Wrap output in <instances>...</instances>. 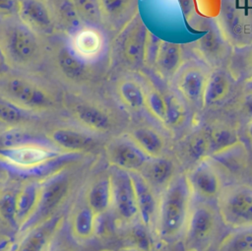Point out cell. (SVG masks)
Here are the masks:
<instances>
[{"label":"cell","instance_id":"obj_1","mask_svg":"<svg viewBox=\"0 0 252 251\" xmlns=\"http://www.w3.org/2000/svg\"><path fill=\"white\" fill-rule=\"evenodd\" d=\"M0 54L7 68L23 73L38 69L47 50L44 37L12 19L0 21Z\"/></svg>","mask_w":252,"mask_h":251},{"label":"cell","instance_id":"obj_2","mask_svg":"<svg viewBox=\"0 0 252 251\" xmlns=\"http://www.w3.org/2000/svg\"><path fill=\"white\" fill-rule=\"evenodd\" d=\"M193 203L187 175H178L165 187L158 202L157 229L164 240H174L183 234Z\"/></svg>","mask_w":252,"mask_h":251},{"label":"cell","instance_id":"obj_3","mask_svg":"<svg viewBox=\"0 0 252 251\" xmlns=\"http://www.w3.org/2000/svg\"><path fill=\"white\" fill-rule=\"evenodd\" d=\"M0 98L32 113L51 109L55 104L53 94L45 86L16 71L0 75Z\"/></svg>","mask_w":252,"mask_h":251},{"label":"cell","instance_id":"obj_4","mask_svg":"<svg viewBox=\"0 0 252 251\" xmlns=\"http://www.w3.org/2000/svg\"><path fill=\"white\" fill-rule=\"evenodd\" d=\"M64 154L66 153L55 146L51 147L49 144L32 139L0 147V162L20 172L36 173L55 163Z\"/></svg>","mask_w":252,"mask_h":251},{"label":"cell","instance_id":"obj_5","mask_svg":"<svg viewBox=\"0 0 252 251\" xmlns=\"http://www.w3.org/2000/svg\"><path fill=\"white\" fill-rule=\"evenodd\" d=\"M221 219L213 203L193 198L191 211L183 231L185 251H207L216 239Z\"/></svg>","mask_w":252,"mask_h":251},{"label":"cell","instance_id":"obj_6","mask_svg":"<svg viewBox=\"0 0 252 251\" xmlns=\"http://www.w3.org/2000/svg\"><path fill=\"white\" fill-rule=\"evenodd\" d=\"M221 221L233 229L252 226V187L234 186L222 192L219 199Z\"/></svg>","mask_w":252,"mask_h":251},{"label":"cell","instance_id":"obj_7","mask_svg":"<svg viewBox=\"0 0 252 251\" xmlns=\"http://www.w3.org/2000/svg\"><path fill=\"white\" fill-rule=\"evenodd\" d=\"M220 30L223 37L236 46L252 43V13L235 0H222L220 11Z\"/></svg>","mask_w":252,"mask_h":251},{"label":"cell","instance_id":"obj_8","mask_svg":"<svg viewBox=\"0 0 252 251\" xmlns=\"http://www.w3.org/2000/svg\"><path fill=\"white\" fill-rule=\"evenodd\" d=\"M70 177L65 171H56L40 182V192L36 211L24 230L41 222L54 215L70 191Z\"/></svg>","mask_w":252,"mask_h":251},{"label":"cell","instance_id":"obj_9","mask_svg":"<svg viewBox=\"0 0 252 251\" xmlns=\"http://www.w3.org/2000/svg\"><path fill=\"white\" fill-rule=\"evenodd\" d=\"M18 19L42 37L57 32L58 14L47 0H20Z\"/></svg>","mask_w":252,"mask_h":251},{"label":"cell","instance_id":"obj_10","mask_svg":"<svg viewBox=\"0 0 252 251\" xmlns=\"http://www.w3.org/2000/svg\"><path fill=\"white\" fill-rule=\"evenodd\" d=\"M112 184V206L116 216L123 221L133 223L139 220L138 207L130 172L115 168L109 175Z\"/></svg>","mask_w":252,"mask_h":251},{"label":"cell","instance_id":"obj_11","mask_svg":"<svg viewBox=\"0 0 252 251\" xmlns=\"http://www.w3.org/2000/svg\"><path fill=\"white\" fill-rule=\"evenodd\" d=\"M150 46V32L141 18L136 15L128 24L121 40V51L126 63L141 67L146 63Z\"/></svg>","mask_w":252,"mask_h":251},{"label":"cell","instance_id":"obj_12","mask_svg":"<svg viewBox=\"0 0 252 251\" xmlns=\"http://www.w3.org/2000/svg\"><path fill=\"white\" fill-rule=\"evenodd\" d=\"M210 72L199 63H187L175 76V87L181 97L193 106H203L205 87Z\"/></svg>","mask_w":252,"mask_h":251},{"label":"cell","instance_id":"obj_13","mask_svg":"<svg viewBox=\"0 0 252 251\" xmlns=\"http://www.w3.org/2000/svg\"><path fill=\"white\" fill-rule=\"evenodd\" d=\"M187 179L194 199L209 203L219 201L222 193L221 180L212 163L200 161L187 175Z\"/></svg>","mask_w":252,"mask_h":251},{"label":"cell","instance_id":"obj_14","mask_svg":"<svg viewBox=\"0 0 252 251\" xmlns=\"http://www.w3.org/2000/svg\"><path fill=\"white\" fill-rule=\"evenodd\" d=\"M62 224V216L54 214L28 228L13 251H46Z\"/></svg>","mask_w":252,"mask_h":251},{"label":"cell","instance_id":"obj_15","mask_svg":"<svg viewBox=\"0 0 252 251\" xmlns=\"http://www.w3.org/2000/svg\"><path fill=\"white\" fill-rule=\"evenodd\" d=\"M107 157L113 167L128 172H141L150 160V157L130 138H121L112 142L108 147Z\"/></svg>","mask_w":252,"mask_h":251},{"label":"cell","instance_id":"obj_16","mask_svg":"<svg viewBox=\"0 0 252 251\" xmlns=\"http://www.w3.org/2000/svg\"><path fill=\"white\" fill-rule=\"evenodd\" d=\"M69 46L79 57L91 63V61L98 58L103 52L105 37L96 26L86 25L73 31Z\"/></svg>","mask_w":252,"mask_h":251},{"label":"cell","instance_id":"obj_17","mask_svg":"<svg viewBox=\"0 0 252 251\" xmlns=\"http://www.w3.org/2000/svg\"><path fill=\"white\" fill-rule=\"evenodd\" d=\"M53 63L57 72L72 83H83L91 77L90 62L79 57L69 45H61L53 53Z\"/></svg>","mask_w":252,"mask_h":251},{"label":"cell","instance_id":"obj_18","mask_svg":"<svg viewBox=\"0 0 252 251\" xmlns=\"http://www.w3.org/2000/svg\"><path fill=\"white\" fill-rule=\"evenodd\" d=\"M136 194L139 221L148 228L157 223L158 202L154 188L141 172H130Z\"/></svg>","mask_w":252,"mask_h":251},{"label":"cell","instance_id":"obj_19","mask_svg":"<svg viewBox=\"0 0 252 251\" xmlns=\"http://www.w3.org/2000/svg\"><path fill=\"white\" fill-rule=\"evenodd\" d=\"M183 65V50L180 44L166 40L158 41L153 66L161 78L166 80L175 78Z\"/></svg>","mask_w":252,"mask_h":251},{"label":"cell","instance_id":"obj_20","mask_svg":"<svg viewBox=\"0 0 252 251\" xmlns=\"http://www.w3.org/2000/svg\"><path fill=\"white\" fill-rule=\"evenodd\" d=\"M50 141L60 151L66 154H80L95 147L94 137L84 131L71 127H59L50 134Z\"/></svg>","mask_w":252,"mask_h":251},{"label":"cell","instance_id":"obj_21","mask_svg":"<svg viewBox=\"0 0 252 251\" xmlns=\"http://www.w3.org/2000/svg\"><path fill=\"white\" fill-rule=\"evenodd\" d=\"M102 25L117 30L136 15L138 0H96Z\"/></svg>","mask_w":252,"mask_h":251},{"label":"cell","instance_id":"obj_22","mask_svg":"<svg viewBox=\"0 0 252 251\" xmlns=\"http://www.w3.org/2000/svg\"><path fill=\"white\" fill-rule=\"evenodd\" d=\"M40 182L32 181L23 185L17 193V222L19 229H25L32 219L38 204Z\"/></svg>","mask_w":252,"mask_h":251},{"label":"cell","instance_id":"obj_23","mask_svg":"<svg viewBox=\"0 0 252 251\" xmlns=\"http://www.w3.org/2000/svg\"><path fill=\"white\" fill-rule=\"evenodd\" d=\"M74 117L87 129L106 132L111 127V119L106 111L92 103H78L73 107Z\"/></svg>","mask_w":252,"mask_h":251},{"label":"cell","instance_id":"obj_24","mask_svg":"<svg viewBox=\"0 0 252 251\" xmlns=\"http://www.w3.org/2000/svg\"><path fill=\"white\" fill-rule=\"evenodd\" d=\"M86 204L97 216H100L111 209L112 184L110 176L101 177L90 186L86 195Z\"/></svg>","mask_w":252,"mask_h":251},{"label":"cell","instance_id":"obj_25","mask_svg":"<svg viewBox=\"0 0 252 251\" xmlns=\"http://www.w3.org/2000/svg\"><path fill=\"white\" fill-rule=\"evenodd\" d=\"M231 88V80L228 74L223 70H215L210 72L203 97V106L209 107L215 105L226 97Z\"/></svg>","mask_w":252,"mask_h":251},{"label":"cell","instance_id":"obj_26","mask_svg":"<svg viewBox=\"0 0 252 251\" xmlns=\"http://www.w3.org/2000/svg\"><path fill=\"white\" fill-rule=\"evenodd\" d=\"M116 93L120 101L129 109L140 110L145 107L146 88L137 79L121 78L116 84Z\"/></svg>","mask_w":252,"mask_h":251},{"label":"cell","instance_id":"obj_27","mask_svg":"<svg viewBox=\"0 0 252 251\" xmlns=\"http://www.w3.org/2000/svg\"><path fill=\"white\" fill-rule=\"evenodd\" d=\"M145 174L143 176L155 188H163L171 182L173 177L174 166L172 162L162 157L150 158L145 167L143 168Z\"/></svg>","mask_w":252,"mask_h":251},{"label":"cell","instance_id":"obj_28","mask_svg":"<svg viewBox=\"0 0 252 251\" xmlns=\"http://www.w3.org/2000/svg\"><path fill=\"white\" fill-rule=\"evenodd\" d=\"M97 215L87 205L76 209L71 218V232L78 240H89L94 233Z\"/></svg>","mask_w":252,"mask_h":251},{"label":"cell","instance_id":"obj_29","mask_svg":"<svg viewBox=\"0 0 252 251\" xmlns=\"http://www.w3.org/2000/svg\"><path fill=\"white\" fill-rule=\"evenodd\" d=\"M130 139L150 157H161L164 140L156 130L149 127H139L130 134Z\"/></svg>","mask_w":252,"mask_h":251},{"label":"cell","instance_id":"obj_30","mask_svg":"<svg viewBox=\"0 0 252 251\" xmlns=\"http://www.w3.org/2000/svg\"><path fill=\"white\" fill-rule=\"evenodd\" d=\"M223 35L216 30H209L205 35H203L199 42L198 48L202 55L210 61H216L220 58L224 51Z\"/></svg>","mask_w":252,"mask_h":251},{"label":"cell","instance_id":"obj_31","mask_svg":"<svg viewBox=\"0 0 252 251\" xmlns=\"http://www.w3.org/2000/svg\"><path fill=\"white\" fill-rule=\"evenodd\" d=\"M145 108L154 118L161 123L165 122L167 110L166 96L153 86L146 88Z\"/></svg>","mask_w":252,"mask_h":251},{"label":"cell","instance_id":"obj_32","mask_svg":"<svg viewBox=\"0 0 252 251\" xmlns=\"http://www.w3.org/2000/svg\"><path fill=\"white\" fill-rule=\"evenodd\" d=\"M220 251H252V226L234 229L222 241Z\"/></svg>","mask_w":252,"mask_h":251},{"label":"cell","instance_id":"obj_33","mask_svg":"<svg viewBox=\"0 0 252 251\" xmlns=\"http://www.w3.org/2000/svg\"><path fill=\"white\" fill-rule=\"evenodd\" d=\"M18 190L6 188L0 192V220L12 227L18 228L17 222Z\"/></svg>","mask_w":252,"mask_h":251},{"label":"cell","instance_id":"obj_34","mask_svg":"<svg viewBox=\"0 0 252 251\" xmlns=\"http://www.w3.org/2000/svg\"><path fill=\"white\" fill-rule=\"evenodd\" d=\"M32 113L0 98V123L16 126L32 119Z\"/></svg>","mask_w":252,"mask_h":251},{"label":"cell","instance_id":"obj_35","mask_svg":"<svg viewBox=\"0 0 252 251\" xmlns=\"http://www.w3.org/2000/svg\"><path fill=\"white\" fill-rule=\"evenodd\" d=\"M77 17L87 25L102 24L96 0H69Z\"/></svg>","mask_w":252,"mask_h":251},{"label":"cell","instance_id":"obj_36","mask_svg":"<svg viewBox=\"0 0 252 251\" xmlns=\"http://www.w3.org/2000/svg\"><path fill=\"white\" fill-rule=\"evenodd\" d=\"M166 100H167V110H166V117H165L164 124H167L173 127L179 126L181 123H183L186 116L185 106L182 100L174 94H170L166 96Z\"/></svg>","mask_w":252,"mask_h":251},{"label":"cell","instance_id":"obj_37","mask_svg":"<svg viewBox=\"0 0 252 251\" xmlns=\"http://www.w3.org/2000/svg\"><path fill=\"white\" fill-rule=\"evenodd\" d=\"M148 227L138 220L130 231V240L140 251H150L152 249V239Z\"/></svg>","mask_w":252,"mask_h":251},{"label":"cell","instance_id":"obj_38","mask_svg":"<svg viewBox=\"0 0 252 251\" xmlns=\"http://www.w3.org/2000/svg\"><path fill=\"white\" fill-rule=\"evenodd\" d=\"M234 138L235 137L232 135L231 132L224 129H218L213 131L210 136V146L212 148L216 147L219 151H220V147L221 149H225L228 146H233L235 143Z\"/></svg>","mask_w":252,"mask_h":251},{"label":"cell","instance_id":"obj_39","mask_svg":"<svg viewBox=\"0 0 252 251\" xmlns=\"http://www.w3.org/2000/svg\"><path fill=\"white\" fill-rule=\"evenodd\" d=\"M20 0H0V21L18 19Z\"/></svg>","mask_w":252,"mask_h":251},{"label":"cell","instance_id":"obj_40","mask_svg":"<svg viewBox=\"0 0 252 251\" xmlns=\"http://www.w3.org/2000/svg\"><path fill=\"white\" fill-rule=\"evenodd\" d=\"M46 251H75L71 246L64 244V243H58L55 241V238L51 242L50 246Z\"/></svg>","mask_w":252,"mask_h":251},{"label":"cell","instance_id":"obj_41","mask_svg":"<svg viewBox=\"0 0 252 251\" xmlns=\"http://www.w3.org/2000/svg\"><path fill=\"white\" fill-rule=\"evenodd\" d=\"M245 69L249 76V80H252V49L248 52L245 59Z\"/></svg>","mask_w":252,"mask_h":251},{"label":"cell","instance_id":"obj_42","mask_svg":"<svg viewBox=\"0 0 252 251\" xmlns=\"http://www.w3.org/2000/svg\"><path fill=\"white\" fill-rule=\"evenodd\" d=\"M247 111L252 114V94H247V96L245 98V103H244Z\"/></svg>","mask_w":252,"mask_h":251},{"label":"cell","instance_id":"obj_43","mask_svg":"<svg viewBox=\"0 0 252 251\" xmlns=\"http://www.w3.org/2000/svg\"><path fill=\"white\" fill-rule=\"evenodd\" d=\"M246 136L248 140L252 143V119L249 121V123L246 126Z\"/></svg>","mask_w":252,"mask_h":251},{"label":"cell","instance_id":"obj_44","mask_svg":"<svg viewBox=\"0 0 252 251\" xmlns=\"http://www.w3.org/2000/svg\"><path fill=\"white\" fill-rule=\"evenodd\" d=\"M246 92H247V94H252V80H249L248 82H247V84H246Z\"/></svg>","mask_w":252,"mask_h":251},{"label":"cell","instance_id":"obj_45","mask_svg":"<svg viewBox=\"0 0 252 251\" xmlns=\"http://www.w3.org/2000/svg\"><path fill=\"white\" fill-rule=\"evenodd\" d=\"M4 67H6V65H5V63H4V60H3L2 56H1V54H0V75L5 72V71H4Z\"/></svg>","mask_w":252,"mask_h":251},{"label":"cell","instance_id":"obj_46","mask_svg":"<svg viewBox=\"0 0 252 251\" xmlns=\"http://www.w3.org/2000/svg\"><path fill=\"white\" fill-rule=\"evenodd\" d=\"M5 246V243L4 242H2V243H0V250L3 248Z\"/></svg>","mask_w":252,"mask_h":251},{"label":"cell","instance_id":"obj_47","mask_svg":"<svg viewBox=\"0 0 252 251\" xmlns=\"http://www.w3.org/2000/svg\"><path fill=\"white\" fill-rule=\"evenodd\" d=\"M0 125H1V123H0Z\"/></svg>","mask_w":252,"mask_h":251}]
</instances>
